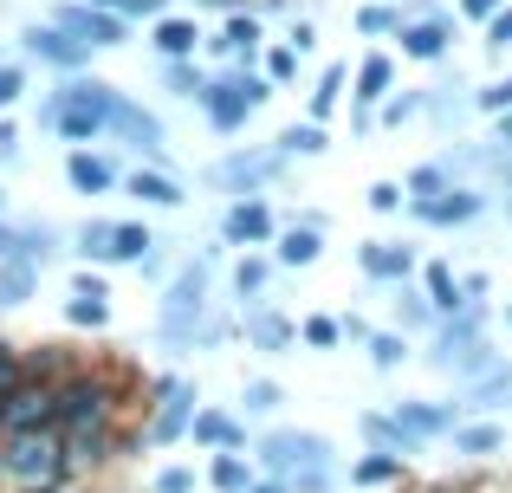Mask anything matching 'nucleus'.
I'll use <instances>...</instances> for the list:
<instances>
[{
  "label": "nucleus",
  "mask_w": 512,
  "mask_h": 493,
  "mask_svg": "<svg viewBox=\"0 0 512 493\" xmlns=\"http://www.w3.org/2000/svg\"><path fill=\"white\" fill-rule=\"evenodd\" d=\"M65 26H72V33H85L91 39V46H117V39H124V26H117V20H104V13H65Z\"/></svg>",
  "instance_id": "obj_1"
},
{
  "label": "nucleus",
  "mask_w": 512,
  "mask_h": 493,
  "mask_svg": "<svg viewBox=\"0 0 512 493\" xmlns=\"http://www.w3.org/2000/svg\"><path fill=\"white\" fill-rule=\"evenodd\" d=\"M33 39V52H46L52 65H78L85 59V39H65V33H26Z\"/></svg>",
  "instance_id": "obj_2"
},
{
  "label": "nucleus",
  "mask_w": 512,
  "mask_h": 493,
  "mask_svg": "<svg viewBox=\"0 0 512 493\" xmlns=\"http://www.w3.org/2000/svg\"><path fill=\"white\" fill-rule=\"evenodd\" d=\"M46 468H52V448L26 435V442L13 448V474H26V481H33V474H46Z\"/></svg>",
  "instance_id": "obj_3"
},
{
  "label": "nucleus",
  "mask_w": 512,
  "mask_h": 493,
  "mask_svg": "<svg viewBox=\"0 0 512 493\" xmlns=\"http://www.w3.org/2000/svg\"><path fill=\"white\" fill-rule=\"evenodd\" d=\"M156 46H163L169 59H182V52H195V26H188V20H163V26H156Z\"/></svg>",
  "instance_id": "obj_4"
},
{
  "label": "nucleus",
  "mask_w": 512,
  "mask_h": 493,
  "mask_svg": "<svg viewBox=\"0 0 512 493\" xmlns=\"http://www.w3.org/2000/svg\"><path fill=\"white\" fill-rule=\"evenodd\" d=\"M227 234H234V241H260L266 234V208H234V215H227Z\"/></svg>",
  "instance_id": "obj_5"
},
{
  "label": "nucleus",
  "mask_w": 512,
  "mask_h": 493,
  "mask_svg": "<svg viewBox=\"0 0 512 493\" xmlns=\"http://www.w3.org/2000/svg\"><path fill=\"white\" fill-rule=\"evenodd\" d=\"M26 292H33V266H7L0 273V305H20Z\"/></svg>",
  "instance_id": "obj_6"
},
{
  "label": "nucleus",
  "mask_w": 512,
  "mask_h": 493,
  "mask_svg": "<svg viewBox=\"0 0 512 493\" xmlns=\"http://www.w3.org/2000/svg\"><path fill=\"white\" fill-rule=\"evenodd\" d=\"M130 189H137L143 202H163V208H175V202H182V189H175V182H163V176H137Z\"/></svg>",
  "instance_id": "obj_7"
},
{
  "label": "nucleus",
  "mask_w": 512,
  "mask_h": 493,
  "mask_svg": "<svg viewBox=\"0 0 512 493\" xmlns=\"http://www.w3.org/2000/svg\"><path fill=\"white\" fill-rule=\"evenodd\" d=\"M143 247H150V234H143V228H111V260H137Z\"/></svg>",
  "instance_id": "obj_8"
},
{
  "label": "nucleus",
  "mask_w": 512,
  "mask_h": 493,
  "mask_svg": "<svg viewBox=\"0 0 512 493\" xmlns=\"http://www.w3.org/2000/svg\"><path fill=\"white\" fill-rule=\"evenodd\" d=\"M402 46H409L415 59H435V52H441V26H409V33H402Z\"/></svg>",
  "instance_id": "obj_9"
},
{
  "label": "nucleus",
  "mask_w": 512,
  "mask_h": 493,
  "mask_svg": "<svg viewBox=\"0 0 512 493\" xmlns=\"http://www.w3.org/2000/svg\"><path fill=\"white\" fill-rule=\"evenodd\" d=\"M363 266H370V273H409V253H396V247H370V253H363Z\"/></svg>",
  "instance_id": "obj_10"
},
{
  "label": "nucleus",
  "mask_w": 512,
  "mask_h": 493,
  "mask_svg": "<svg viewBox=\"0 0 512 493\" xmlns=\"http://www.w3.org/2000/svg\"><path fill=\"white\" fill-rule=\"evenodd\" d=\"M72 182H78V189H104V182H111V169L91 163V156H72Z\"/></svg>",
  "instance_id": "obj_11"
},
{
  "label": "nucleus",
  "mask_w": 512,
  "mask_h": 493,
  "mask_svg": "<svg viewBox=\"0 0 512 493\" xmlns=\"http://www.w3.org/2000/svg\"><path fill=\"white\" fill-rule=\"evenodd\" d=\"M279 260H292V266L318 260V234H286V247H279Z\"/></svg>",
  "instance_id": "obj_12"
},
{
  "label": "nucleus",
  "mask_w": 512,
  "mask_h": 493,
  "mask_svg": "<svg viewBox=\"0 0 512 493\" xmlns=\"http://www.w3.org/2000/svg\"><path fill=\"white\" fill-rule=\"evenodd\" d=\"M72 318H78V325H104V299H98V292H78Z\"/></svg>",
  "instance_id": "obj_13"
},
{
  "label": "nucleus",
  "mask_w": 512,
  "mask_h": 493,
  "mask_svg": "<svg viewBox=\"0 0 512 493\" xmlns=\"http://www.w3.org/2000/svg\"><path fill=\"white\" fill-rule=\"evenodd\" d=\"M357 85H363V98H376V91L389 85V59H370V65H363V78H357Z\"/></svg>",
  "instance_id": "obj_14"
},
{
  "label": "nucleus",
  "mask_w": 512,
  "mask_h": 493,
  "mask_svg": "<svg viewBox=\"0 0 512 493\" xmlns=\"http://www.w3.org/2000/svg\"><path fill=\"white\" fill-rule=\"evenodd\" d=\"M474 195H461V202H435V208H428V215H435V221H467V215H474Z\"/></svg>",
  "instance_id": "obj_15"
},
{
  "label": "nucleus",
  "mask_w": 512,
  "mask_h": 493,
  "mask_svg": "<svg viewBox=\"0 0 512 493\" xmlns=\"http://www.w3.org/2000/svg\"><path fill=\"white\" fill-rule=\"evenodd\" d=\"M279 143H286V150H305V156H312V150H325V137H318L312 124H305V130H286Z\"/></svg>",
  "instance_id": "obj_16"
},
{
  "label": "nucleus",
  "mask_w": 512,
  "mask_h": 493,
  "mask_svg": "<svg viewBox=\"0 0 512 493\" xmlns=\"http://www.w3.org/2000/svg\"><path fill=\"white\" fill-rule=\"evenodd\" d=\"M338 85H344V72H325V85H318V117L338 104Z\"/></svg>",
  "instance_id": "obj_17"
},
{
  "label": "nucleus",
  "mask_w": 512,
  "mask_h": 493,
  "mask_svg": "<svg viewBox=\"0 0 512 493\" xmlns=\"http://www.w3.org/2000/svg\"><path fill=\"white\" fill-rule=\"evenodd\" d=\"M253 39H260V33H253V20H234V26H227V46H234V52H247Z\"/></svg>",
  "instance_id": "obj_18"
},
{
  "label": "nucleus",
  "mask_w": 512,
  "mask_h": 493,
  "mask_svg": "<svg viewBox=\"0 0 512 493\" xmlns=\"http://www.w3.org/2000/svg\"><path fill=\"white\" fill-rule=\"evenodd\" d=\"M85 253H98V260H111V228H85Z\"/></svg>",
  "instance_id": "obj_19"
},
{
  "label": "nucleus",
  "mask_w": 512,
  "mask_h": 493,
  "mask_svg": "<svg viewBox=\"0 0 512 493\" xmlns=\"http://www.w3.org/2000/svg\"><path fill=\"white\" fill-rule=\"evenodd\" d=\"M214 481H221V487H247V468H240V461H221V468H214Z\"/></svg>",
  "instance_id": "obj_20"
},
{
  "label": "nucleus",
  "mask_w": 512,
  "mask_h": 493,
  "mask_svg": "<svg viewBox=\"0 0 512 493\" xmlns=\"http://www.w3.org/2000/svg\"><path fill=\"white\" fill-rule=\"evenodd\" d=\"M305 338H312V344H331V338H338V325H325V318H312V325H305Z\"/></svg>",
  "instance_id": "obj_21"
},
{
  "label": "nucleus",
  "mask_w": 512,
  "mask_h": 493,
  "mask_svg": "<svg viewBox=\"0 0 512 493\" xmlns=\"http://www.w3.org/2000/svg\"><path fill=\"white\" fill-rule=\"evenodd\" d=\"M20 98V72H0V104H13Z\"/></svg>",
  "instance_id": "obj_22"
},
{
  "label": "nucleus",
  "mask_w": 512,
  "mask_h": 493,
  "mask_svg": "<svg viewBox=\"0 0 512 493\" xmlns=\"http://www.w3.org/2000/svg\"><path fill=\"white\" fill-rule=\"evenodd\" d=\"M493 46H512V13H500V20H493Z\"/></svg>",
  "instance_id": "obj_23"
},
{
  "label": "nucleus",
  "mask_w": 512,
  "mask_h": 493,
  "mask_svg": "<svg viewBox=\"0 0 512 493\" xmlns=\"http://www.w3.org/2000/svg\"><path fill=\"white\" fill-rule=\"evenodd\" d=\"M487 104H512V78H506V85H493V91H487Z\"/></svg>",
  "instance_id": "obj_24"
},
{
  "label": "nucleus",
  "mask_w": 512,
  "mask_h": 493,
  "mask_svg": "<svg viewBox=\"0 0 512 493\" xmlns=\"http://www.w3.org/2000/svg\"><path fill=\"white\" fill-rule=\"evenodd\" d=\"M493 7H500V0H467V13H493Z\"/></svg>",
  "instance_id": "obj_25"
},
{
  "label": "nucleus",
  "mask_w": 512,
  "mask_h": 493,
  "mask_svg": "<svg viewBox=\"0 0 512 493\" xmlns=\"http://www.w3.org/2000/svg\"><path fill=\"white\" fill-rule=\"evenodd\" d=\"M7 377H13V357H0V390H7Z\"/></svg>",
  "instance_id": "obj_26"
},
{
  "label": "nucleus",
  "mask_w": 512,
  "mask_h": 493,
  "mask_svg": "<svg viewBox=\"0 0 512 493\" xmlns=\"http://www.w3.org/2000/svg\"><path fill=\"white\" fill-rule=\"evenodd\" d=\"M130 7H137V13H156V7H163V0H130Z\"/></svg>",
  "instance_id": "obj_27"
}]
</instances>
